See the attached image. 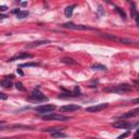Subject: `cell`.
I'll use <instances>...</instances> for the list:
<instances>
[{
  "label": "cell",
  "instance_id": "cell-6",
  "mask_svg": "<svg viewBox=\"0 0 139 139\" xmlns=\"http://www.w3.org/2000/svg\"><path fill=\"white\" fill-rule=\"evenodd\" d=\"M64 28H68V30H74V31H87V30H94L89 26H85V25H76L74 23H65L62 25Z\"/></svg>",
  "mask_w": 139,
  "mask_h": 139
},
{
  "label": "cell",
  "instance_id": "cell-25",
  "mask_svg": "<svg viewBox=\"0 0 139 139\" xmlns=\"http://www.w3.org/2000/svg\"><path fill=\"white\" fill-rule=\"evenodd\" d=\"M135 20H136V24H137V26L139 27V13L136 14V17H135Z\"/></svg>",
  "mask_w": 139,
  "mask_h": 139
},
{
  "label": "cell",
  "instance_id": "cell-29",
  "mask_svg": "<svg viewBox=\"0 0 139 139\" xmlns=\"http://www.w3.org/2000/svg\"><path fill=\"white\" fill-rule=\"evenodd\" d=\"M99 12H100V13L103 12V10H102V7H101V6H99Z\"/></svg>",
  "mask_w": 139,
  "mask_h": 139
},
{
  "label": "cell",
  "instance_id": "cell-9",
  "mask_svg": "<svg viewBox=\"0 0 139 139\" xmlns=\"http://www.w3.org/2000/svg\"><path fill=\"white\" fill-rule=\"evenodd\" d=\"M50 40H37V41H34V42H30L27 43L26 48L27 49H32V48H36V47H39V46H42V45H46V43H49Z\"/></svg>",
  "mask_w": 139,
  "mask_h": 139
},
{
  "label": "cell",
  "instance_id": "cell-27",
  "mask_svg": "<svg viewBox=\"0 0 139 139\" xmlns=\"http://www.w3.org/2000/svg\"><path fill=\"white\" fill-rule=\"evenodd\" d=\"M7 9H8V8H7L6 6H1V7H0V10H1V11H6Z\"/></svg>",
  "mask_w": 139,
  "mask_h": 139
},
{
  "label": "cell",
  "instance_id": "cell-8",
  "mask_svg": "<svg viewBox=\"0 0 139 139\" xmlns=\"http://www.w3.org/2000/svg\"><path fill=\"white\" fill-rule=\"evenodd\" d=\"M80 109V105L77 104H67L64 105V107L60 108V111L62 112H73V111H77V110Z\"/></svg>",
  "mask_w": 139,
  "mask_h": 139
},
{
  "label": "cell",
  "instance_id": "cell-2",
  "mask_svg": "<svg viewBox=\"0 0 139 139\" xmlns=\"http://www.w3.org/2000/svg\"><path fill=\"white\" fill-rule=\"evenodd\" d=\"M116 128H122V129H130L134 128V127L139 126V122L137 123H131V122H125V121H119L114 124H112Z\"/></svg>",
  "mask_w": 139,
  "mask_h": 139
},
{
  "label": "cell",
  "instance_id": "cell-17",
  "mask_svg": "<svg viewBox=\"0 0 139 139\" xmlns=\"http://www.w3.org/2000/svg\"><path fill=\"white\" fill-rule=\"evenodd\" d=\"M28 16V11H20L19 13L16 14V17L17 19H20V20H22V19H25V17H27Z\"/></svg>",
  "mask_w": 139,
  "mask_h": 139
},
{
  "label": "cell",
  "instance_id": "cell-10",
  "mask_svg": "<svg viewBox=\"0 0 139 139\" xmlns=\"http://www.w3.org/2000/svg\"><path fill=\"white\" fill-rule=\"evenodd\" d=\"M31 58H33L32 54L30 53H26V52H22L20 54H16L15 57H13V58H11L10 60H8L9 62H13V61H15V60H22V59H31Z\"/></svg>",
  "mask_w": 139,
  "mask_h": 139
},
{
  "label": "cell",
  "instance_id": "cell-14",
  "mask_svg": "<svg viewBox=\"0 0 139 139\" xmlns=\"http://www.w3.org/2000/svg\"><path fill=\"white\" fill-rule=\"evenodd\" d=\"M60 61L64 64H70V65H75L76 64V61L71 59V58H61Z\"/></svg>",
  "mask_w": 139,
  "mask_h": 139
},
{
  "label": "cell",
  "instance_id": "cell-26",
  "mask_svg": "<svg viewBox=\"0 0 139 139\" xmlns=\"http://www.w3.org/2000/svg\"><path fill=\"white\" fill-rule=\"evenodd\" d=\"M134 139H139V128L137 129L136 134H135V136H134Z\"/></svg>",
  "mask_w": 139,
  "mask_h": 139
},
{
  "label": "cell",
  "instance_id": "cell-21",
  "mask_svg": "<svg viewBox=\"0 0 139 139\" xmlns=\"http://www.w3.org/2000/svg\"><path fill=\"white\" fill-rule=\"evenodd\" d=\"M15 87H16V89H19V90H21V91H24V90H25V88L23 87V84L20 83V82H17V83L15 84Z\"/></svg>",
  "mask_w": 139,
  "mask_h": 139
},
{
  "label": "cell",
  "instance_id": "cell-18",
  "mask_svg": "<svg viewBox=\"0 0 139 139\" xmlns=\"http://www.w3.org/2000/svg\"><path fill=\"white\" fill-rule=\"evenodd\" d=\"M102 37L107 38V39H110V40H115V41H119V38L115 37L114 35H110V34H101Z\"/></svg>",
  "mask_w": 139,
  "mask_h": 139
},
{
  "label": "cell",
  "instance_id": "cell-3",
  "mask_svg": "<svg viewBox=\"0 0 139 139\" xmlns=\"http://www.w3.org/2000/svg\"><path fill=\"white\" fill-rule=\"evenodd\" d=\"M56 109H57V107L54 104H41V105H39V107H36L35 111L46 115V114H50V113L53 112Z\"/></svg>",
  "mask_w": 139,
  "mask_h": 139
},
{
  "label": "cell",
  "instance_id": "cell-22",
  "mask_svg": "<svg viewBox=\"0 0 139 139\" xmlns=\"http://www.w3.org/2000/svg\"><path fill=\"white\" fill-rule=\"evenodd\" d=\"M115 10L120 13V15H122V16H123V19H126V14H125V12H124L123 10H121L120 8H118V7H116V9H115Z\"/></svg>",
  "mask_w": 139,
  "mask_h": 139
},
{
  "label": "cell",
  "instance_id": "cell-4",
  "mask_svg": "<svg viewBox=\"0 0 139 139\" xmlns=\"http://www.w3.org/2000/svg\"><path fill=\"white\" fill-rule=\"evenodd\" d=\"M43 121H68L70 118L62 114H57V113H50V114L42 115L41 118Z\"/></svg>",
  "mask_w": 139,
  "mask_h": 139
},
{
  "label": "cell",
  "instance_id": "cell-12",
  "mask_svg": "<svg viewBox=\"0 0 139 139\" xmlns=\"http://www.w3.org/2000/svg\"><path fill=\"white\" fill-rule=\"evenodd\" d=\"M138 113H139V108L135 109V110H131V111H129V112L125 113V114H123V115H122V118H123V119H128V118H133V116H136V115L138 114Z\"/></svg>",
  "mask_w": 139,
  "mask_h": 139
},
{
  "label": "cell",
  "instance_id": "cell-23",
  "mask_svg": "<svg viewBox=\"0 0 139 139\" xmlns=\"http://www.w3.org/2000/svg\"><path fill=\"white\" fill-rule=\"evenodd\" d=\"M129 135H130V131H126L125 134H122V135H121V136H119V137H118V139H124V138L128 137Z\"/></svg>",
  "mask_w": 139,
  "mask_h": 139
},
{
  "label": "cell",
  "instance_id": "cell-11",
  "mask_svg": "<svg viewBox=\"0 0 139 139\" xmlns=\"http://www.w3.org/2000/svg\"><path fill=\"white\" fill-rule=\"evenodd\" d=\"M0 84H1L2 88H6V89H11L13 86V83L11 80H9V78H3Z\"/></svg>",
  "mask_w": 139,
  "mask_h": 139
},
{
  "label": "cell",
  "instance_id": "cell-15",
  "mask_svg": "<svg viewBox=\"0 0 139 139\" xmlns=\"http://www.w3.org/2000/svg\"><path fill=\"white\" fill-rule=\"evenodd\" d=\"M62 130H63V128H61V127H51V128L43 129V131H45V133H51V134L58 133V131H62Z\"/></svg>",
  "mask_w": 139,
  "mask_h": 139
},
{
  "label": "cell",
  "instance_id": "cell-7",
  "mask_svg": "<svg viewBox=\"0 0 139 139\" xmlns=\"http://www.w3.org/2000/svg\"><path fill=\"white\" fill-rule=\"evenodd\" d=\"M108 107V103H100V104H96L94 107H89L86 109L87 112H90V113H95V112H99L102 111L103 109H105Z\"/></svg>",
  "mask_w": 139,
  "mask_h": 139
},
{
  "label": "cell",
  "instance_id": "cell-19",
  "mask_svg": "<svg viewBox=\"0 0 139 139\" xmlns=\"http://www.w3.org/2000/svg\"><path fill=\"white\" fill-rule=\"evenodd\" d=\"M51 136H52V138H64V137H66V135L63 134L62 131H58V133L51 134Z\"/></svg>",
  "mask_w": 139,
  "mask_h": 139
},
{
  "label": "cell",
  "instance_id": "cell-16",
  "mask_svg": "<svg viewBox=\"0 0 139 139\" xmlns=\"http://www.w3.org/2000/svg\"><path fill=\"white\" fill-rule=\"evenodd\" d=\"M91 68L92 70H98V71H107V67L102 64H99V63H96V64H92L91 65Z\"/></svg>",
  "mask_w": 139,
  "mask_h": 139
},
{
  "label": "cell",
  "instance_id": "cell-1",
  "mask_svg": "<svg viewBox=\"0 0 139 139\" xmlns=\"http://www.w3.org/2000/svg\"><path fill=\"white\" fill-rule=\"evenodd\" d=\"M129 90H131V86L128 85V84H122V85L108 87V88L104 89V91H107V92H118V94L127 92V91H129Z\"/></svg>",
  "mask_w": 139,
  "mask_h": 139
},
{
  "label": "cell",
  "instance_id": "cell-28",
  "mask_svg": "<svg viewBox=\"0 0 139 139\" xmlns=\"http://www.w3.org/2000/svg\"><path fill=\"white\" fill-rule=\"evenodd\" d=\"M134 103H139V98H137V99L134 100Z\"/></svg>",
  "mask_w": 139,
  "mask_h": 139
},
{
  "label": "cell",
  "instance_id": "cell-30",
  "mask_svg": "<svg viewBox=\"0 0 139 139\" xmlns=\"http://www.w3.org/2000/svg\"><path fill=\"white\" fill-rule=\"evenodd\" d=\"M17 72H19V74H20V75H23V72H22V71H21V70H20V68H19V70H17Z\"/></svg>",
  "mask_w": 139,
  "mask_h": 139
},
{
  "label": "cell",
  "instance_id": "cell-24",
  "mask_svg": "<svg viewBox=\"0 0 139 139\" xmlns=\"http://www.w3.org/2000/svg\"><path fill=\"white\" fill-rule=\"evenodd\" d=\"M0 99H2V100H7V99H8V97H7L3 92H1V94H0Z\"/></svg>",
  "mask_w": 139,
  "mask_h": 139
},
{
  "label": "cell",
  "instance_id": "cell-13",
  "mask_svg": "<svg viewBox=\"0 0 139 139\" xmlns=\"http://www.w3.org/2000/svg\"><path fill=\"white\" fill-rule=\"evenodd\" d=\"M74 8H75V5L66 7V8H65V10H64V14H65V16H66V17H71V16H72V14H73V11H74Z\"/></svg>",
  "mask_w": 139,
  "mask_h": 139
},
{
  "label": "cell",
  "instance_id": "cell-32",
  "mask_svg": "<svg viewBox=\"0 0 139 139\" xmlns=\"http://www.w3.org/2000/svg\"><path fill=\"white\" fill-rule=\"evenodd\" d=\"M92 139H96V138H92Z\"/></svg>",
  "mask_w": 139,
  "mask_h": 139
},
{
  "label": "cell",
  "instance_id": "cell-20",
  "mask_svg": "<svg viewBox=\"0 0 139 139\" xmlns=\"http://www.w3.org/2000/svg\"><path fill=\"white\" fill-rule=\"evenodd\" d=\"M38 63H35V62H32V63H24V64H21L20 66L21 67H30V66H38Z\"/></svg>",
  "mask_w": 139,
  "mask_h": 139
},
{
  "label": "cell",
  "instance_id": "cell-31",
  "mask_svg": "<svg viewBox=\"0 0 139 139\" xmlns=\"http://www.w3.org/2000/svg\"><path fill=\"white\" fill-rule=\"evenodd\" d=\"M2 139H23V138H2Z\"/></svg>",
  "mask_w": 139,
  "mask_h": 139
},
{
  "label": "cell",
  "instance_id": "cell-5",
  "mask_svg": "<svg viewBox=\"0 0 139 139\" xmlns=\"http://www.w3.org/2000/svg\"><path fill=\"white\" fill-rule=\"evenodd\" d=\"M32 100L38 101V102H42V101H48V98L45 97V95L39 90L38 87H36V88L33 90V92H32Z\"/></svg>",
  "mask_w": 139,
  "mask_h": 139
}]
</instances>
